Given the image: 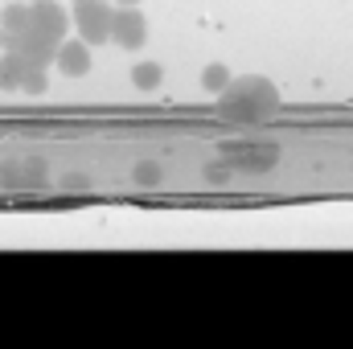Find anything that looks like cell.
I'll list each match as a JSON object with an SVG mask.
<instances>
[{
    "label": "cell",
    "mask_w": 353,
    "mask_h": 349,
    "mask_svg": "<svg viewBox=\"0 0 353 349\" xmlns=\"http://www.w3.org/2000/svg\"><path fill=\"white\" fill-rule=\"evenodd\" d=\"M111 41L119 50H144L148 41V17L140 12V4H115V21H111Z\"/></svg>",
    "instance_id": "5"
},
{
    "label": "cell",
    "mask_w": 353,
    "mask_h": 349,
    "mask_svg": "<svg viewBox=\"0 0 353 349\" xmlns=\"http://www.w3.org/2000/svg\"><path fill=\"white\" fill-rule=\"evenodd\" d=\"M218 161H226L234 173H271L279 165V148L275 144H259V140H230L218 148Z\"/></svg>",
    "instance_id": "2"
},
{
    "label": "cell",
    "mask_w": 353,
    "mask_h": 349,
    "mask_svg": "<svg viewBox=\"0 0 353 349\" xmlns=\"http://www.w3.org/2000/svg\"><path fill=\"white\" fill-rule=\"evenodd\" d=\"M62 185H66V189H74V193H79V189H87V177H66V181H62Z\"/></svg>",
    "instance_id": "12"
},
{
    "label": "cell",
    "mask_w": 353,
    "mask_h": 349,
    "mask_svg": "<svg viewBox=\"0 0 353 349\" xmlns=\"http://www.w3.org/2000/svg\"><path fill=\"white\" fill-rule=\"evenodd\" d=\"M4 185H25V189H41L46 185V161H17L0 169Z\"/></svg>",
    "instance_id": "8"
},
{
    "label": "cell",
    "mask_w": 353,
    "mask_h": 349,
    "mask_svg": "<svg viewBox=\"0 0 353 349\" xmlns=\"http://www.w3.org/2000/svg\"><path fill=\"white\" fill-rule=\"evenodd\" d=\"M29 21H33V0H8V4L0 8V37H4V41L21 37V33L29 29Z\"/></svg>",
    "instance_id": "7"
},
{
    "label": "cell",
    "mask_w": 353,
    "mask_h": 349,
    "mask_svg": "<svg viewBox=\"0 0 353 349\" xmlns=\"http://www.w3.org/2000/svg\"><path fill=\"white\" fill-rule=\"evenodd\" d=\"M115 4H140V0H115Z\"/></svg>",
    "instance_id": "13"
},
{
    "label": "cell",
    "mask_w": 353,
    "mask_h": 349,
    "mask_svg": "<svg viewBox=\"0 0 353 349\" xmlns=\"http://www.w3.org/2000/svg\"><path fill=\"white\" fill-rule=\"evenodd\" d=\"M90 66H94V46L87 37H62L58 41V54H54V70L62 79H87Z\"/></svg>",
    "instance_id": "6"
},
{
    "label": "cell",
    "mask_w": 353,
    "mask_h": 349,
    "mask_svg": "<svg viewBox=\"0 0 353 349\" xmlns=\"http://www.w3.org/2000/svg\"><path fill=\"white\" fill-rule=\"evenodd\" d=\"M50 87L46 79V66H33L25 54L17 50H4L0 54V90H25V94H41Z\"/></svg>",
    "instance_id": "3"
},
{
    "label": "cell",
    "mask_w": 353,
    "mask_h": 349,
    "mask_svg": "<svg viewBox=\"0 0 353 349\" xmlns=\"http://www.w3.org/2000/svg\"><path fill=\"white\" fill-rule=\"evenodd\" d=\"M165 83V66L161 62H136L132 66V87L136 90H157Z\"/></svg>",
    "instance_id": "9"
},
{
    "label": "cell",
    "mask_w": 353,
    "mask_h": 349,
    "mask_svg": "<svg viewBox=\"0 0 353 349\" xmlns=\"http://www.w3.org/2000/svg\"><path fill=\"white\" fill-rule=\"evenodd\" d=\"M70 17H74L79 37H87L90 46L111 41V21H115V4L111 0H74Z\"/></svg>",
    "instance_id": "4"
},
{
    "label": "cell",
    "mask_w": 353,
    "mask_h": 349,
    "mask_svg": "<svg viewBox=\"0 0 353 349\" xmlns=\"http://www.w3.org/2000/svg\"><path fill=\"white\" fill-rule=\"evenodd\" d=\"M136 185H161V177H165V169L157 165V161H144V165H136Z\"/></svg>",
    "instance_id": "11"
},
{
    "label": "cell",
    "mask_w": 353,
    "mask_h": 349,
    "mask_svg": "<svg viewBox=\"0 0 353 349\" xmlns=\"http://www.w3.org/2000/svg\"><path fill=\"white\" fill-rule=\"evenodd\" d=\"M230 79H234V74L226 70V62H210V66L201 70V87L210 90V94H222V90H226V83H230Z\"/></svg>",
    "instance_id": "10"
},
{
    "label": "cell",
    "mask_w": 353,
    "mask_h": 349,
    "mask_svg": "<svg viewBox=\"0 0 353 349\" xmlns=\"http://www.w3.org/2000/svg\"><path fill=\"white\" fill-rule=\"evenodd\" d=\"M222 111L226 115H243V119H255V115H271L279 107V87L263 79V74H243V79H230L226 90L218 94Z\"/></svg>",
    "instance_id": "1"
}]
</instances>
